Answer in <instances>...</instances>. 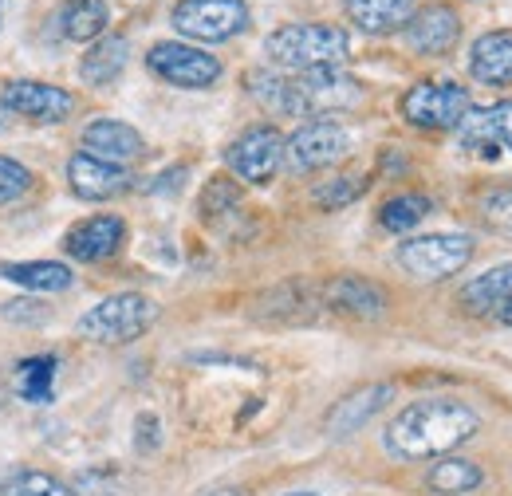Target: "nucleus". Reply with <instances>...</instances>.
Segmentation results:
<instances>
[{
  "label": "nucleus",
  "instance_id": "24",
  "mask_svg": "<svg viewBox=\"0 0 512 496\" xmlns=\"http://www.w3.org/2000/svg\"><path fill=\"white\" fill-rule=\"evenodd\" d=\"M512 300V260L509 264H497L481 276H473L465 288H461V308L473 311V315H489L497 304Z\"/></svg>",
  "mask_w": 512,
  "mask_h": 496
},
{
  "label": "nucleus",
  "instance_id": "18",
  "mask_svg": "<svg viewBox=\"0 0 512 496\" xmlns=\"http://www.w3.org/2000/svg\"><path fill=\"white\" fill-rule=\"evenodd\" d=\"M323 308L320 284H308V280H292L276 292H268L260 304H256V319L264 323H312Z\"/></svg>",
  "mask_w": 512,
  "mask_h": 496
},
{
  "label": "nucleus",
  "instance_id": "14",
  "mask_svg": "<svg viewBox=\"0 0 512 496\" xmlns=\"http://www.w3.org/2000/svg\"><path fill=\"white\" fill-rule=\"evenodd\" d=\"M323 308L335 311V315H351V319H379L386 311V292L367 280V276H355V272H343V276H331L327 284H320Z\"/></svg>",
  "mask_w": 512,
  "mask_h": 496
},
{
  "label": "nucleus",
  "instance_id": "36",
  "mask_svg": "<svg viewBox=\"0 0 512 496\" xmlns=\"http://www.w3.org/2000/svg\"><path fill=\"white\" fill-rule=\"evenodd\" d=\"M205 496H241L237 489H213V493H205Z\"/></svg>",
  "mask_w": 512,
  "mask_h": 496
},
{
  "label": "nucleus",
  "instance_id": "25",
  "mask_svg": "<svg viewBox=\"0 0 512 496\" xmlns=\"http://www.w3.org/2000/svg\"><path fill=\"white\" fill-rule=\"evenodd\" d=\"M107 4L103 0H64L56 24H60V36L75 40V44H87V40H99L107 32Z\"/></svg>",
  "mask_w": 512,
  "mask_h": 496
},
{
  "label": "nucleus",
  "instance_id": "4",
  "mask_svg": "<svg viewBox=\"0 0 512 496\" xmlns=\"http://www.w3.org/2000/svg\"><path fill=\"white\" fill-rule=\"evenodd\" d=\"M158 319V304L142 292H119L99 300L87 315H79L75 331L91 343H134L138 335L150 331V323Z\"/></svg>",
  "mask_w": 512,
  "mask_h": 496
},
{
  "label": "nucleus",
  "instance_id": "38",
  "mask_svg": "<svg viewBox=\"0 0 512 496\" xmlns=\"http://www.w3.org/2000/svg\"><path fill=\"white\" fill-rule=\"evenodd\" d=\"M0 12H4V0H0Z\"/></svg>",
  "mask_w": 512,
  "mask_h": 496
},
{
  "label": "nucleus",
  "instance_id": "34",
  "mask_svg": "<svg viewBox=\"0 0 512 496\" xmlns=\"http://www.w3.org/2000/svg\"><path fill=\"white\" fill-rule=\"evenodd\" d=\"M134 430H138V437H134V449H138V453H154V449L162 445V434H158L162 426H158V418H154V414H142Z\"/></svg>",
  "mask_w": 512,
  "mask_h": 496
},
{
  "label": "nucleus",
  "instance_id": "5",
  "mask_svg": "<svg viewBox=\"0 0 512 496\" xmlns=\"http://www.w3.org/2000/svg\"><path fill=\"white\" fill-rule=\"evenodd\" d=\"M174 32L201 44H225L249 28V4L245 0H178L170 12Z\"/></svg>",
  "mask_w": 512,
  "mask_h": 496
},
{
  "label": "nucleus",
  "instance_id": "32",
  "mask_svg": "<svg viewBox=\"0 0 512 496\" xmlns=\"http://www.w3.org/2000/svg\"><path fill=\"white\" fill-rule=\"evenodd\" d=\"M241 205V189L237 182H229V178H213L209 186L201 189V217H225V213H233Z\"/></svg>",
  "mask_w": 512,
  "mask_h": 496
},
{
  "label": "nucleus",
  "instance_id": "10",
  "mask_svg": "<svg viewBox=\"0 0 512 496\" xmlns=\"http://www.w3.org/2000/svg\"><path fill=\"white\" fill-rule=\"evenodd\" d=\"M347 146H351V138L343 126L331 123V119H312L284 142V162L296 174H312V170L339 162L347 154Z\"/></svg>",
  "mask_w": 512,
  "mask_h": 496
},
{
  "label": "nucleus",
  "instance_id": "29",
  "mask_svg": "<svg viewBox=\"0 0 512 496\" xmlns=\"http://www.w3.org/2000/svg\"><path fill=\"white\" fill-rule=\"evenodd\" d=\"M245 87L256 103L272 115H288V79L276 75V71H249L245 75Z\"/></svg>",
  "mask_w": 512,
  "mask_h": 496
},
{
  "label": "nucleus",
  "instance_id": "3",
  "mask_svg": "<svg viewBox=\"0 0 512 496\" xmlns=\"http://www.w3.org/2000/svg\"><path fill=\"white\" fill-rule=\"evenodd\" d=\"M363 103L359 79H351L339 67H316L288 79V115L292 119H323L335 111H351Z\"/></svg>",
  "mask_w": 512,
  "mask_h": 496
},
{
  "label": "nucleus",
  "instance_id": "1",
  "mask_svg": "<svg viewBox=\"0 0 512 496\" xmlns=\"http://www.w3.org/2000/svg\"><path fill=\"white\" fill-rule=\"evenodd\" d=\"M481 418L457 398H422L394 414L386 426V449L398 461H438L477 437Z\"/></svg>",
  "mask_w": 512,
  "mask_h": 496
},
{
  "label": "nucleus",
  "instance_id": "23",
  "mask_svg": "<svg viewBox=\"0 0 512 496\" xmlns=\"http://www.w3.org/2000/svg\"><path fill=\"white\" fill-rule=\"evenodd\" d=\"M351 24H359L371 36H386L394 28H406L414 16V0H343Z\"/></svg>",
  "mask_w": 512,
  "mask_h": 496
},
{
  "label": "nucleus",
  "instance_id": "13",
  "mask_svg": "<svg viewBox=\"0 0 512 496\" xmlns=\"http://www.w3.org/2000/svg\"><path fill=\"white\" fill-rule=\"evenodd\" d=\"M123 241H127V221L115 213H99V217H87V221L67 229L64 252L71 260L99 264V260H111L123 248Z\"/></svg>",
  "mask_w": 512,
  "mask_h": 496
},
{
  "label": "nucleus",
  "instance_id": "7",
  "mask_svg": "<svg viewBox=\"0 0 512 496\" xmlns=\"http://www.w3.org/2000/svg\"><path fill=\"white\" fill-rule=\"evenodd\" d=\"M146 67L170 83V87H182V91H205L221 79V60L209 56L205 48H190V44H178V40H162L146 52Z\"/></svg>",
  "mask_w": 512,
  "mask_h": 496
},
{
  "label": "nucleus",
  "instance_id": "37",
  "mask_svg": "<svg viewBox=\"0 0 512 496\" xmlns=\"http://www.w3.org/2000/svg\"><path fill=\"white\" fill-rule=\"evenodd\" d=\"M284 496H323V493H312V489H300V493H284Z\"/></svg>",
  "mask_w": 512,
  "mask_h": 496
},
{
  "label": "nucleus",
  "instance_id": "28",
  "mask_svg": "<svg viewBox=\"0 0 512 496\" xmlns=\"http://www.w3.org/2000/svg\"><path fill=\"white\" fill-rule=\"evenodd\" d=\"M430 209H434V201L426 193H398L379 209V225L386 233H410L414 225H422L430 217Z\"/></svg>",
  "mask_w": 512,
  "mask_h": 496
},
{
  "label": "nucleus",
  "instance_id": "35",
  "mask_svg": "<svg viewBox=\"0 0 512 496\" xmlns=\"http://www.w3.org/2000/svg\"><path fill=\"white\" fill-rule=\"evenodd\" d=\"M489 319H497V323H505V327H512V300H505V304H497V308L489 311Z\"/></svg>",
  "mask_w": 512,
  "mask_h": 496
},
{
  "label": "nucleus",
  "instance_id": "11",
  "mask_svg": "<svg viewBox=\"0 0 512 496\" xmlns=\"http://www.w3.org/2000/svg\"><path fill=\"white\" fill-rule=\"evenodd\" d=\"M0 103L32 123H64L67 115L75 111V95L56 87V83H40V79H12L0 91Z\"/></svg>",
  "mask_w": 512,
  "mask_h": 496
},
{
  "label": "nucleus",
  "instance_id": "16",
  "mask_svg": "<svg viewBox=\"0 0 512 496\" xmlns=\"http://www.w3.org/2000/svg\"><path fill=\"white\" fill-rule=\"evenodd\" d=\"M67 182L75 189V197L83 201H111V197H123L130 189V174L115 162H103L95 154H75L67 162Z\"/></svg>",
  "mask_w": 512,
  "mask_h": 496
},
{
  "label": "nucleus",
  "instance_id": "12",
  "mask_svg": "<svg viewBox=\"0 0 512 496\" xmlns=\"http://www.w3.org/2000/svg\"><path fill=\"white\" fill-rule=\"evenodd\" d=\"M402 36L406 48L418 56H449L453 44L461 40V16L453 4H426L406 20Z\"/></svg>",
  "mask_w": 512,
  "mask_h": 496
},
{
  "label": "nucleus",
  "instance_id": "20",
  "mask_svg": "<svg viewBox=\"0 0 512 496\" xmlns=\"http://www.w3.org/2000/svg\"><path fill=\"white\" fill-rule=\"evenodd\" d=\"M469 75L489 87H509L512 83V32H485L469 48Z\"/></svg>",
  "mask_w": 512,
  "mask_h": 496
},
{
  "label": "nucleus",
  "instance_id": "2",
  "mask_svg": "<svg viewBox=\"0 0 512 496\" xmlns=\"http://www.w3.org/2000/svg\"><path fill=\"white\" fill-rule=\"evenodd\" d=\"M351 52V36L335 24H284L264 40V56L288 71L339 67Z\"/></svg>",
  "mask_w": 512,
  "mask_h": 496
},
{
  "label": "nucleus",
  "instance_id": "27",
  "mask_svg": "<svg viewBox=\"0 0 512 496\" xmlns=\"http://www.w3.org/2000/svg\"><path fill=\"white\" fill-rule=\"evenodd\" d=\"M12 382H16V394L24 402L48 406L52 394H56V359L52 355H28V359H20Z\"/></svg>",
  "mask_w": 512,
  "mask_h": 496
},
{
  "label": "nucleus",
  "instance_id": "26",
  "mask_svg": "<svg viewBox=\"0 0 512 496\" xmlns=\"http://www.w3.org/2000/svg\"><path fill=\"white\" fill-rule=\"evenodd\" d=\"M481 481H485V473L465 457H438L426 473V489L438 496H465L481 489Z\"/></svg>",
  "mask_w": 512,
  "mask_h": 496
},
{
  "label": "nucleus",
  "instance_id": "6",
  "mask_svg": "<svg viewBox=\"0 0 512 496\" xmlns=\"http://www.w3.org/2000/svg\"><path fill=\"white\" fill-rule=\"evenodd\" d=\"M394 260L414 280H446L473 260V241L465 233H430V237H414L398 245Z\"/></svg>",
  "mask_w": 512,
  "mask_h": 496
},
{
  "label": "nucleus",
  "instance_id": "30",
  "mask_svg": "<svg viewBox=\"0 0 512 496\" xmlns=\"http://www.w3.org/2000/svg\"><path fill=\"white\" fill-rule=\"evenodd\" d=\"M0 496H75L64 481L40 473V469H16L4 485H0Z\"/></svg>",
  "mask_w": 512,
  "mask_h": 496
},
{
  "label": "nucleus",
  "instance_id": "22",
  "mask_svg": "<svg viewBox=\"0 0 512 496\" xmlns=\"http://www.w3.org/2000/svg\"><path fill=\"white\" fill-rule=\"evenodd\" d=\"M127 60H130L127 36H99V40L87 48V56L79 60V79L91 83V87H103V83H111V79L123 75Z\"/></svg>",
  "mask_w": 512,
  "mask_h": 496
},
{
  "label": "nucleus",
  "instance_id": "31",
  "mask_svg": "<svg viewBox=\"0 0 512 496\" xmlns=\"http://www.w3.org/2000/svg\"><path fill=\"white\" fill-rule=\"evenodd\" d=\"M367 186H371V178H367V174H343V178L323 182V186L312 193V201H316L320 209H339V205H351L355 197H363Z\"/></svg>",
  "mask_w": 512,
  "mask_h": 496
},
{
  "label": "nucleus",
  "instance_id": "33",
  "mask_svg": "<svg viewBox=\"0 0 512 496\" xmlns=\"http://www.w3.org/2000/svg\"><path fill=\"white\" fill-rule=\"evenodd\" d=\"M32 189V170L24 166V162H16V158H4L0 154V205H8V201H16V197H24Z\"/></svg>",
  "mask_w": 512,
  "mask_h": 496
},
{
  "label": "nucleus",
  "instance_id": "8",
  "mask_svg": "<svg viewBox=\"0 0 512 496\" xmlns=\"http://www.w3.org/2000/svg\"><path fill=\"white\" fill-rule=\"evenodd\" d=\"M469 115V91L457 83H418L402 95V119L422 130H453Z\"/></svg>",
  "mask_w": 512,
  "mask_h": 496
},
{
  "label": "nucleus",
  "instance_id": "21",
  "mask_svg": "<svg viewBox=\"0 0 512 496\" xmlns=\"http://www.w3.org/2000/svg\"><path fill=\"white\" fill-rule=\"evenodd\" d=\"M0 280L28 292H67L75 284L71 268L60 260H0Z\"/></svg>",
  "mask_w": 512,
  "mask_h": 496
},
{
  "label": "nucleus",
  "instance_id": "9",
  "mask_svg": "<svg viewBox=\"0 0 512 496\" xmlns=\"http://www.w3.org/2000/svg\"><path fill=\"white\" fill-rule=\"evenodd\" d=\"M229 170L249 182V186H268L284 162V138L276 126H249L229 150H225Z\"/></svg>",
  "mask_w": 512,
  "mask_h": 496
},
{
  "label": "nucleus",
  "instance_id": "17",
  "mask_svg": "<svg viewBox=\"0 0 512 496\" xmlns=\"http://www.w3.org/2000/svg\"><path fill=\"white\" fill-rule=\"evenodd\" d=\"M390 398H394V386H390V382H367V386L351 390L347 398H339V402L331 406V414H327L323 430H327V437L359 434V430H363V426L383 410Z\"/></svg>",
  "mask_w": 512,
  "mask_h": 496
},
{
  "label": "nucleus",
  "instance_id": "15",
  "mask_svg": "<svg viewBox=\"0 0 512 496\" xmlns=\"http://www.w3.org/2000/svg\"><path fill=\"white\" fill-rule=\"evenodd\" d=\"M457 130H461V146H465L469 154L497 158L501 146L512 150V99L493 103V107H481V111L469 107V115L461 119Z\"/></svg>",
  "mask_w": 512,
  "mask_h": 496
},
{
  "label": "nucleus",
  "instance_id": "19",
  "mask_svg": "<svg viewBox=\"0 0 512 496\" xmlns=\"http://www.w3.org/2000/svg\"><path fill=\"white\" fill-rule=\"evenodd\" d=\"M83 146H87V154H95L103 162H115V166L134 162L146 150L142 134L130 123H119V119H95L83 130Z\"/></svg>",
  "mask_w": 512,
  "mask_h": 496
}]
</instances>
